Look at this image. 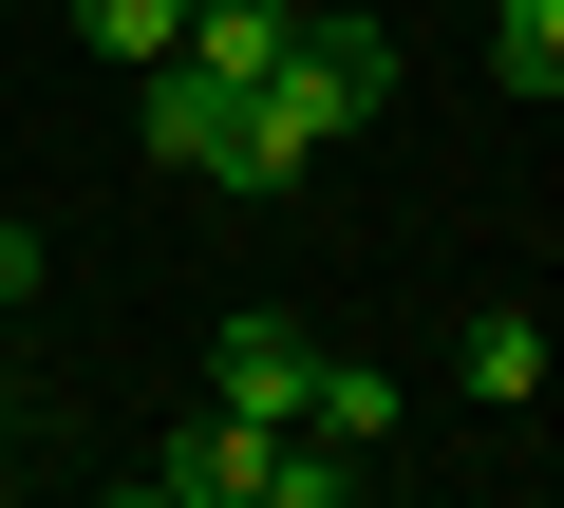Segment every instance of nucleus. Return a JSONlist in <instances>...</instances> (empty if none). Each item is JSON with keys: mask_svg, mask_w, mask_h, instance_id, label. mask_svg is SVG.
I'll use <instances>...</instances> for the list:
<instances>
[{"mask_svg": "<svg viewBox=\"0 0 564 508\" xmlns=\"http://www.w3.org/2000/svg\"><path fill=\"white\" fill-rule=\"evenodd\" d=\"M395 76H414V57H395V20H302V39L245 76V114H226V170H207V188H302L358 114H395Z\"/></svg>", "mask_w": 564, "mask_h": 508, "instance_id": "1", "label": "nucleus"}, {"mask_svg": "<svg viewBox=\"0 0 564 508\" xmlns=\"http://www.w3.org/2000/svg\"><path fill=\"white\" fill-rule=\"evenodd\" d=\"M151 489H170V508H282V433L207 396V414H188V433L151 452Z\"/></svg>", "mask_w": 564, "mask_h": 508, "instance_id": "2", "label": "nucleus"}, {"mask_svg": "<svg viewBox=\"0 0 564 508\" xmlns=\"http://www.w3.org/2000/svg\"><path fill=\"white\" fill-rule=\"evenodd\" d=\"M207 396L263 414V433H302V414H321V339H302V321H226V339H207Z\"/></svg>", "mask_w": 564, "mask_h": 508, "instance_id": "3", "label": "nucleus"}, {"mask_svg": "<svg viewBox=\"0 0 564 508\" xmlns=\"http://www.w3.org/2000/svg\"><path fill=\"white\" fill-rule=\"evenodd\" d=\"M132 95H151V151H170V170H226V114H245L226 76H188V57H151Z\"/></svg>", "mask_w": 564, "mask_h": 508, "instance_id": "4", "label": "nucleus"}, {"mask_svg": "<svg viewBox=\"0 0 564 508\" xmlns=\"http://www.w3.org/2000/svg\"><path fill=\"white\" fill-rule=\"evenodd\" d=\"M282 39H302V0H188V76H226V95H245Z\"/></svg>", "mask_w": 564, "mask_h": 508, "instance_id": "5", "label": "nucleus"}, {"mask_svg": "<svg viewBox=\"0 0 564 508\" xmlns=\"http://www.w3.org/2000/svg\"><path fill=\"white\" fill-rule=\"evenodd\" d=\"M470 396H489V414H527V396H545V321H527V302H489V321H470Z\"/></svg>", "mask_w": 564, "mask_h": 508, "instance_id": "6", "label": "nucleus"}, {"mask_svg": "<svg viewBox=\"0 0 564 508\" xmlns=\"http://www.w3.org/2000/svg\"><path fill=\"white\" fill-rule=\"evenodd\" d=\"M395 414H414V396H395L377 358H321V414H302V433H339V452H395Z\"/></svg>", "mask_w": 564, "mask_h": 508, "instance_id": "7", "label": "nucleus"}, {"mask_svg": "<svg viewBox=\"0 0 564 508\" xmlns=\"http://www.w3.org/2000/svg\"><path fill=\"white\" fill-rule=\"evenodd\" d=\"M76 39H95L113 76H151V57H188V0H76Z\"/></svg>", "mask_w": 564, "mask_h": 508, "instance_id": "8", "label": "nucleus"}, {"mask_svg": "<svg viewBox=\"0 0 564 508\" xmlns=\"http://www.w3.org/2000/svg\"><path fill=\"white\" fill-rule=\"evenodd\" d=\"M489 76L508 95H564V0H489Z\"/></svg>", "mask_w": 564, "mask_h": 508, "instance_id": "9", "label": "nucleus"}, {"mask_svg": "<svg viewBox=\"0 0 564 508\" xmlns=\"http://www.w3.org/2000/svg\"><path fill=\"white\" fill-rule=\"evenodd\" d=\"M20 283H39V226H0V302H20Z\"/></svg>", "mask_w": 564, "mask_h": 508, "instance_id": "10", "label": "nucleus"}, {"mask_svg": "<svg viewBox=\"0 0 564 508\" xmlns=\"http://www.w3.org/2000/svg\"><path fill=\"white\" fill-rule=\"evenodd\" d=\"M0 452H20V414H0Z\"/></svg>", "mask_w": 564, "mask_h": 508, "instance_id": "11", "label": "nucleus"}]
</instances>
